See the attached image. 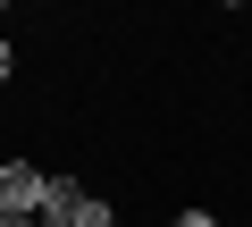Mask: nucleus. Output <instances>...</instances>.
Instances as JSON below:
<instances>
[{"label":"nucleus","mask_w":252,"mask_h":227,"mask_svg":"<svg viewBox=\"0 0 252 227\" xmlns=\"http://www.w3.org/2000/svg\"><path fill=\"white\" fill-rule=\"evenodd\" d=\"M42 185H51V168L0 160V219H42Z\"/></svg>","instance_id":"f257e3e1"},{"label":"nucleus","mask_w":252,"mask_h":227,"mask_svg":"<svg viewBox=\"0 0 252 227\" xmlns=\"http://www.w3.org/2000/svg\"><path fill=\"white\" fill-rule=\"evenodd\" d=\"M76 202H84V185L51 168V185H42V219H51V227H67V210H76Z\"/></svg>","instance_id":"f03ea898"},{"label":"nucleus","mask_w":252,"mask_h":227,"mask_svg":"<svg viewBox=\"0 0 252 227\" xmlns=\"http://www.w3.org/2000/svg\"><path fill=\"white\" fill-rule=\"evenodd\" d=\"M67 227H118V210H109V202H101V194H84V202H76V210H67Z\"/></svg>","instance_id":"7ed1b4c3"},{"label":"nucleus","mask_w":252,"mask_h":227,"mask_svg":"<svg viewBox=\"0 0 252 227\" xmlns=\"http://www.w3.org/2000/svg\"><path fill=\"white\" fill-rule=\"evenodd\" d=\"M168 227H219V219H210V210H177Z\"/></svg>","instance_id":"20e7f679"},{"label":"nucleus","mask_w":252,"mask_h":227,"mask_svg":"<svg viewBox=\"0 0 252 227\" xmlns=\"http://www.w3.org/2000/svg\"><path fill=\"white\" fill-rule=\"evenodd\" d=\"M42 227H51V219H42Z\"/></svg>","instance_id":"39448f33"}]
</instances>
